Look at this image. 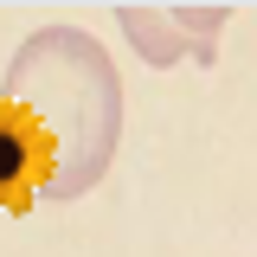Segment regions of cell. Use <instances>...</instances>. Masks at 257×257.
Instances as JSON below:
<instances>
[{
    "mask_svg": "<svg viewBox=\"0 0 257 257\" xmlns=\"http://www.w3.org/2000/svg\"><path fill=\"white\" fill-rule=\"evenodd\" d=\"M45 174H52L45 135L20 103L0 96V212H26L32 199H45Z\"/></svg>",
    "mask_w": 257,
    "mask_h": 257,
    "instance_id": "obj_2",
    "label": "cell"
},
{
    "mask_svg": "<svg viewBox=\"0 0 257 257\" xmlns=\"http://www.w3.org/2000/svg\"><path fill=\"white\" fill-rule=\"evenodd\" d=\"M231 7H238V0H167L174 26L187 32V58H199V64L219 58V32H225V20H231Z\"/></svg>",
    "mask_w": 257,
    "mask_h": 257,
    "instance_id": "obj_4",
    "label": "cell"
},
{
    "mask_svg": "<svg viewBox=\"0 0 257 257\" xmlns=\"http://www.w3.org/2000/svg\"><path fill=\"white\" fill-rule=\"evenodd\" d=\"M116 7V26H122L128 52L142 64H155V71H167V64L187 58V32L174 26V13H167V0H109Z\"/></svg>",
    "mask_w": 257,
    "mask_h": 257,
    "instance_id": "obj_3",
    "label": "cell"
},
{
    "mask_svg": "<svg viewBox=\"0 0 257 257\" xmlns=\"http://www.w3.org/2000/svg\"><path fill=\"white\" fill-rule=\"evenodd\" d=\"M0 96L20 103L32 128L45 135V199H84L109 174V161L122 148L128 96L116 77L109 45L84 26H39L13 45Z\"/></svg>",
    "mask_w": 257,
    "mask_h": 257,
    "instance_id": "obj_1",
    "label": "cell"
}]
</instances>
